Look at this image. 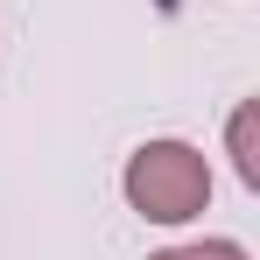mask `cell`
<instances>
[{
  "label": "cell",
  "instance_id": "obj_3",
  "mask_svg": "<svg viewBox=\"0 0 260 260\" xmlns=\"http://www.w3.org/2000/svg\"><path fill=\"white\" fill-rule=\"evenodd\" d=\"M155 260H246V246H232V239H197V246H169V253Z\"/></svg>",
  "mask_w": 260,
  "mask_h": 260
},
{
  "label": "cell",
  "instance_id": "obj_2",
  "mask_svg": "<svg viewBox=\"0 0 260 260\" xmlns=\"http://www.w3.org/2000/svg\"><path fill=\"white\" fill-rule=\"evenodd\" d=\"M253 127H260V106H239V113H232V162H239V183H260V141H253Z\"/></svg>",
  "mask_w": 260,
  "mask_h": 260
},
{
  "label": "cell",
  "instance_id": "obj_1",
  "mask_svg": "<svg viewBox=\"0 0 260 260\" xmlns=\"http://www.w3.org/2000/svg\"><path fill=\"white\" fill-rule=\"evenodd\" d=\"M127 204L155 225H183L211 204V169L190 141H148L127 162Z\"/></svg>",
  "mask_w": 260,
  "mask_h": 260
}]
</instances>
